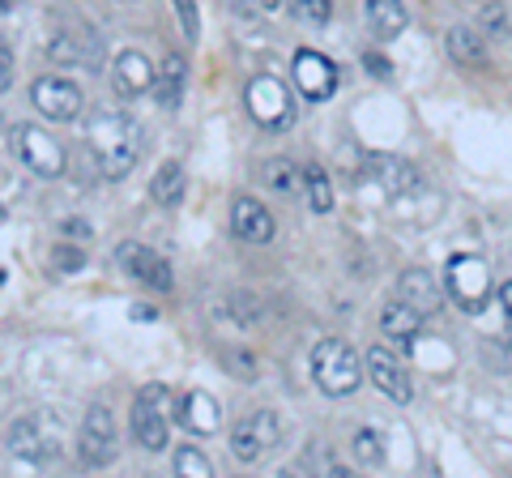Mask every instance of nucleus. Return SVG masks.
<instances>
[{"label":"nucleus","instance_id":"nucleus-13","mask_svg":"<svg viewBox=\"0 0 512 478\" xmlns=\"http://www.w3.org/2000/svg\"><path fill=\"white\" fill-rule=\"evenodd\" d=\"M30 99H35V107L52 124L82 116V90H77V82H69V77H39V82L30 86Z\"/></svg>","mask_w":512,"mask_h":478},{"label":"nucleus","instance_id":"nucleus-32","mask_svg":"<svg viewBox=\"0 0 512 478\" xmlns=\"http://www.w3.org/2000/svg\"><path fill=\"white\" fill-rule=\"evenodd\" d=\"M222 359L231 363L239 380H252V376H256V359H252V355H244V350H222Z\"/></svg>","mask_w":512,"mask_h":478},{"label":"nucleus","instance_id":"nucleus-10","mask_svg":"<svg viewBox=\"0 0 512 478\" xmlns=\"http://www.w3.org/2000/svg\"><path fill=\"white\" fill-rule=\"evenodd\" d=\"M291 77H295V90L308 103H325V99H333V90H338V65H333L329 56L312 52V47H299L295 52Z\"/></svg>","mask_w":512,"mask_h":478},{"label":"nucleus","instance_id":"nucleus-24","mask_svg":"<svg viewBox=\"0 0 512 478\" xmlns=\"http://www.w3.org/2000/svg\"><path fill=\"white\" fill-rule=\"evenodd\" d=\"M444 43H448V56H453L457 65H470V69L487 65V43L478 39V30H470V26H453Z\"/></svg>","mask_w":512,"mask_h":478},{"label":"nucleus","instance_id":"nucleus-14","mask_svg":"<svg viewBox=\"0 0 512 478\" xmlns=\"http://www.w3.org/2000/svg\"><path fill=\"white\" fill-rule=\"evenodd\" d=\"M154 65L141 52H120L111 60V90L116 99H141V94L154 90Z\"/></svg>","mask_w":512,"mask_h":478},{"label":"nucleus","instance_id":"nucleus-34","mask_svg":"<svg viewBox=\"0 0 512 478\" xmlns=\"http://www.w3.org/2000/svg\"><path fill=\"white\" fill-rule=\"evenodd\" d=\"M0 86H13V52H9V47H0Z\"/></svg>","mask_w":512,"mask_h":478},{"label":"nucleus","instance_id":"nucleus-11","mask_svg":"<svg viewBox=\"0 0 512 478\" xmlns=\"http://www.w3.org/2000/svg\"><path fill=\"white\" fill-rule=\"evenodd\" d=\"M116 265L124 269L128 278H137L141 286H154V291H171L175 286V274H171L167 257H158V252L146 248V244H133V239L116 248Z\"/></svg>","mask_w":512,"mask_h":478},{"label":"nucleus","instance_id":"nucleus-31","mask_svg":"<svg viewBox=\"0 0 512 478\" xmlns=\"http://www.w3.org/2000/svg\"><path fill=\"white\" fill-rule=\"evenodd\" d=\"M171 9H175V18H180V30L188 39H197L201 35V13H197V0H171Z\"/></svg>","mask_w":512,"mask_h":478},{"label":"nucleus","instance_id":"nucleus-33","mask_svg":"<svg viewBox=\"0 0 512 478\" xmlns=\"http://www.w3.org/2000/svg\"><path fill=\"white\" fill-rule=\"evenodd\" d=\"M60 231L69 235V239H90V222H82V218H69V222H60Z\"/></svg>","mask_w":512,"mask_h":478},{"label":"nucleus","instance_id":"nucleus-20","mask_svg":"<svg viewBox=\"0 0 512 478\" xmlns=\"http://www.w3.org/2000/svg\"><path fill=\"white\" fill-rule=\"evenodd\" d=\"M184 90H188V65L171 52V56H163V65L154 73V103L171 111V107H180Z\"/></svg>","mask_w":512,"mask_h":478},{"label":"nucleus","instance_id":"nucleus-29","mask_svg":"<svg viewBox=\"0 0 512 478\" xmlns=\"http://www.w3.org/2000/svg\"><path fill=\"white\" fill-rule=\"evenodd\" d=\"M291 18L303 26H325L333 18V0H291Z\"/></svg>","mask_w":512,"mask_h":478},{"label":"nucleus","instance_id":"nucleus-37","mask_svg":"<svg viewBox=\"0 0 512 478\" xmlns=\"http://www.w3.org/2000/svg\"><path fill=\"white\" fill-rule=\"evenodd\" d=\"M227 5L239 13V18H252V13H256V5H261V0H227Z\"/></svg>","mask_w":512,"mask_h":478},{"label":"nucleus","instance_id":"nucleus-15","mask_svg":"<svg viewBox=\"0 0 512 478\" xmlns=\"http://www.w3.org/2000/svg\"><path fill=\"white\" fill-rule=\"evenodd\" d=\"M363 180H376L380 188H389V193H414L419 188V171L406 158H393V154H367L363 158Z\"/></svg>","mask_w":512,"mask_h":478},{"label":"nucleus","instance_id":"nucleus-6","mask_svg":"<svg viewBox=\"0 0 512 478\" xmlns=\"http://www.w3.org/2000/svg\"><path fill=\"white\" fill-rule=\"evenodd\" d=\"M278 440H282V427H278L274 410H256L231 427V453H235V461H244V466H256L269 449H278Z\"/></svg>","mask_w":512,"mask_h":478},{"label":"nucleus","instance_id":"nucleus-9","mask_svg":"<svg viewBox=\"0 0 512 478\" xmlns=\"http://www.w3.org/2000/svg\"><path fill=\"white\" fill-rule=\"evenodd\" d=\"M116 449H120V440H116V419H111V410L90 406L82 436H77V453H82V461L90 470H99V466H111V461H116Z\"/></svg>","mask_w":512,"mask_h":478},{"label":"nucleus","instance_id":"nucleus-23","mask_svg":"<svg viewBox=\"0 0 512 478\" xmlns=\"http://www.w3.org/2000/svg\"><path fill=\"white\" fill-rule=\"evenodd\" d=\"M184 188H188V180H184V167L175 163V158H167L163 167L154 171V180H150V197L158 201V205H180L184 201Z\"/></svg>","mask_w":512,"mask_h":478},{"label":"nucleus","instance_id":"nucleus-35","mask_svg":"<svg viewBox=\"0 0 512 478\" xmlns=\"http://www.w3.org/2000/svg\"><path fill=\"white\" fill-rule=\"evenodd\" d=\"M483 18H487V26L495 30V35H504V22H508V18H504V9H500V5H487V9H483Z\"/></svg>","mask_w":512,"mask_h":478},{"label":"nucleus","instance_id":"nucleus-21","mask_svg":"<svg viewBox=\"0 0 512 478\" xmlns=\"http://www.w3.org/2000/svg\"><path fill=\"white\" fill-rule=\"evenodd\" d=\"M367 30H372L376 39H397L410 22V13L402 0H367Z\"/></svg>","mask_w":512,"mask_h":478},{"label":"nucleus","instance_id":"nucleus-22","mask_svg":"<svg viewBox=\"0 0 512 478\" xmlns=\"http://www.w3.org/2000/svg\"><path fill=\"white\" fill-rule=\"evenodd\" d=\"M380 329H384V338L414 342V338H419V329H423V312H419V308H410L406 299H397V304H384V312H380Z\"/></svg>","mask_w":512,"mask_h":478},{"label":"nucleus","instance_id":"nucleus-19","mask_svg":"<svg viewBox=\"0 0 512 478\" xmlns=\"http://www.w3.org/2000/svg\"><path fill=\"white\" fill-rule=\"evenodd\" d=\"M397 299H406L410 308H419L423 316H436L444 308V291L440 282L427 274V269H406L402 282H397Z\"/></svg>","mask_w":512,"mask_h":478},{"label":"nucleus","instance_id":"nucleus-18","mask_svg":"<svg viewBox=\"0 0 512 478\" xmlns=\"http://www.w3.org/2000/svg\"><path fill=\"white\" fill-rule=\"evenodd\" d=\"M231 227L244 244H269V239H274V214H269L256 197H235Z\"/></svg>","mask_w":512,"mask_h":478},{"label":"nucleus","instance_id":"nucleus-40","mask_svg":"<svg viewBox=\"0 0 512 478\" xmlns=\"http://www.w3.org/2000/svg\"><path fill=\"white\" fill-rule=\"evenodd\" d=\"M261 9H269V13H278V9H282V0H261Z\"/></svg>","mask_w":512,"mask_h":478},{"label":"nucleus","instance_id":"nucleus-42","mask_svg":"<svg viewBox=\"0 0 512 478\" xmlns=\"http://www.w3.org/2000/svg\"><path fill=\"white\" fill-rule=\"evenodd\" d=\"M5 5H13V0H5Z\"/></svg>","mask_w":512,"mask_h":478},{"label":"nucleus","instance_id":"nucleus-17","mask_svg":"<svg viewBox=\"0 0 512 478\" xmlns=\"http://www.w3.org/2000/svg\"><path fill=\"white\" fill-rule=\"evenodd\" d=\"M192 436H218L222 432V410L205 389H192L180 397V414H175Z\"/></svg>","mask_w":512,"mask_h":478},{"label":"nucleus","instance_id":"nucleus-2","mask_svg":"<svg viewBox=\"0 0 512 478\" xmlns=\"http://www.w3.org/2000/svg\"><path fill=\"white\" fill-rule=\"evenodd\" d=\"M367 372V363H359V355L338 338H325L312 350V380L325 397H350L359 389V380Z\"/></svg>","mask_w":512,"mask_h":478},{"label":"nucleus","instance_id":"nucleus-26","mask_svg":"<svg viewBox=\"0 0 512 478\" xmlns=\"http://www.w3.org/2000/svg\"><path fill=\"white\" fill-rule=\"evenodd\" d=\"M303 197H308V205L316 214L333 210V184H329V175L320 167H303Z\"/></svg>","mask_w":512,"mask_h":478},{"label":"nucleus","instance_id":"nucleus-27","mask_svg":"<svg viewBox=\"0 0 512 478\" xmlns=\"http://www.w3.org/2000/svg\"><path fill=\"white\" fill-rule=\"evenodd\" d=\"M350 449H355L359 466H384V436L376 427H359L355 440H350Z\"/></svg>","mask_w":512,"mask_h":478},{"label":"nucleus","instance_id":"nucleus-8","mask_svg":"<svg viewBox=\"0 0 512 478\" xmlns=\"http://www.w3.org/2000/svg\"><path fill=\"white\" fill-rule=\"evenodd\" d=\"M448 295L466 312H483L491 299V269L483 257H453L448 261Z\"/></svg>","mask_w":512,"mask_h":478},{"label":"nucleus","instance_id":"nucleus-5","mask_svg":"<svg viewBox=\"0 0 512 478\" xmlns=\"http://www.w3.org/2000/svg\"><path fill=\"white\" fill-rule=\"evenodd\" d=\"M13 150H18L22 167H30L35 175H43V180H56V175H64V146L43 133L39 124H13Z\"/></svg>","mask_w":512,"mask_h":478},{"label":"nucleus","instance_id":"nucleus-30","mask_svg":"<svg viewBox=\"0 0 512 478\" xmlns=\"http://www.w3.org/2000/svg\"><path fill=\"white\" fill-rule=\"evenodd\" d=\"M52 269H60V274H77V269H86V252L69 248V244H56L52 248Z\"/></svg>","mask_w":512,"mask_h":478},{"label":"nucleus","instance_id":"nucleus-16","mask_svg":"<svg viewBox=\"0 0 512 478\" xmlns=\"http://www.w3.org/2000/svg\"><path fill=\"white\" fill-rule=\"evenodd\" d=\"M363 363H367V376L376 380V389H380L384 397H393L397 406H406V402H410V376L402 372V363H397L389 350H384V346H372Z\"/></svg>","mask_w":512,"mask_h":478},{"label":"nucleus","instance_id":"nucleus-28","mask_svg":"<svg viewBox=\"0 0 512 478\" xmlns=\"http://www.w3.org/2000/svg\"><path fill=\"white\" fill-rule=\"evenodd\" d=\"M175 474H184V478H210L214 466H210V457H205L201 449L184 444V449H175Z\"/></svg>","mask_w":512,"mask_h":478},{"label":"nucleus","instance_id":"nucleus-12","mask_svg":"<svg viewBox=\"0 0 512 478\" xmlns=\"http://www.w3.org/2000/svg\"><path fill=\"white\" fill-rule=\"evenodd\" d=\"M47 56L56 65H73V69H99L103 65V39L94 30H56L47 39Z\"/></svg>","mask_w":512,"mask_h":478},{"label":"nucleus","instance_id":"nucleus-41","mask_svg":"<svg viewBox=\"0 0 512 478\" xmlns=\"http://www.w3.org/2000/svg\"><path fill=\"white\" fill-rule=\"evenodd\" d=\"M504 346H508V350H512V325H508V329H504Z\"/></svg>","mask_w":512,"mask_h":478},{"label":"nucleus","instance_id":"nucleus-25","mask_svg":"<svg viewBox=\"0 0 512 478\" xmlns=\"http://www.w3.org/2000/svg\"><path fill=\"white\" fill-rule=\"evenodd\" d=\"M261 180H265V188H274V193L291 197L295 188H303V171L291 163V158H269V163L261 167Z\"/></svg>","mask_w":512,"mask_h":478},{"label":"nucleus","instance_id":"nucleus-3","mask_svg":"<svg viewBox=\"0 0 512 478\" xmlns=\"http://www.w3.org/2000/svg\"><path fill=\"white\" fill-rule=\"evenodd\" d=\"M244 107L265 133H286L295 124V99L274 73H256L244 86Z\"/></svg>","mask_w":512,"mask_h":478},{"label":"nucleus","instance_id":"nucleus-39","mask_svg":"<svg viewBox=\"0 0 512 478\" xmlns=\"http://www.w3.org/2000/svg\"><path fill=\"white\" fill-rule=\"evenodd\" d=\"M154 316H158V308H146V304L133 308V321H154Z\"/></svg>","mask_w":512,"mask_h":478},{"label":"nucleus","instance_id":"nucleus-1","mask_svg":"<svg viewBox=\"0 0 512 478\" xmlns=\"http://www.w3.org/2000/svg\"><path fill=\"white\" fill-rule=\"evenodd\" d=\"M86 146L99 158V171L107 180H124L141 154V124L116 107H99L86 120Z\"/></svg>","mask_w":512,"mask_h":478},{"label":"nucleus","instance_id":"nucleus-38","mask_svg":"<svg viewBox=\"0 0 512 478\" xmlns=\"http://www.w3.org/2000/svg\"><path fill=\"white\" fill-rule=\"evenodd\" d=\"M500 304H504V312L512 316V282H504V286H500Z\"/></svg>","mask_w":512,"mask_h":478},{"label":"nucleus","instance_id":"nucleus-7","mask_svg":"<svg viewBox=\"0 0 512 478\" xmlns=\"http://www.w3.org/2000/svg\"><path fill=\"white\" fill-rule=\"evenodd\" d=\"M167 402H171L167 385H146L133 402V436L150 453L167 449Z\"/></svg>","mask_w":512,"mask_h":478},{"label":"nucleus","instance_id":"nucleus-4","mask_svg":"<svg viewBox=\"0 0 512 478\" xmlns=\"http://www.w3.org/2000/svg\"><path fill=\"white\" fill-rule=\"evenodd\" d=\"M9 453L30 461V466H47L60 457V423L52 414H26L9 427Z\"/></svg>","mask_w":512,"mask_h":478},{"label":"nucleus","instance_id":"nucleus-36","mask_svg":"<svg viewBox=\"0 0 512 478\" xmlns=\"http://www.w3.org/2000/svg\"><path fill=\"white\" fill-rule=\"evenodd\" d=\"M363 65L372 69L376 77H389V73H393V69H389V60H384V56H376V52H367V56H363Z\"/></svg>","mask_w":512,"mask_h":478}]
</instances>
